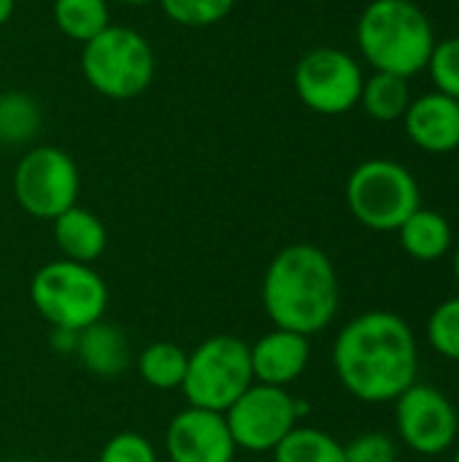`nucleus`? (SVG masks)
<instances>
[{
    "label": "nucleus",
    "mask_w": 459,
    "mask_h": 462,
    "mask_svg": "<svg viewBox=\"0 0 459 462\" xmlns=\"http://www.w3.org/2000/svg\"><path fill=\"white\" fill-rule=\"evenodd\" d=\"M14 198L32 219H57L78 203L81 173L76 160L60 146H35L14 168Z\"/></svg>",
    "instance_id": "obj_8"
},
{
    "label": "nucleus",
    "mask_w": 459,
    "mask_h": 462,
    "mask_svg": "<svg viewBox=\"0 0 459 462\" xmlns=\"http://www.w3.org/2000/svg\"><path fill=\"white\" fill-rule=\"evenodd\" d=\"M73 355L81 363V368L97 379H119L127 374L133 363L127 333L119 325H111L106 319L78 333V344Z\"/></svg>",
    "instance_id": "obj_15"
},
{
    "label": "nucleus",
    "mask_w": 459,
    "mask_h": 462,
    "mask_svg": "<svg viewBox=\"0 0 459 462\" xmlns=\"http://www.w3.org/2000/svg\"><path fill=\"white\" fill-rule=\"evenodd\" d=\"M76 344H78V333H70V330H51V346H54L60 355H73V352H76Z\"/></svg>",
    "instance_id": "obj_28"
},
{
    "label": "nucleus",
    "mask_w": 459,
    "mask_h": 462,
    "mask_svg": "<svg viewBox=\"0 0 459 462\" xmlns=\"http://www.w3.org/2000/svg\"><path fill=\"white\" fill-rule=\"evenodd\" d=\"M81 73L97 95L130 100L151 87L157 57L146 35L124 24H108L84 43Z\"/></svg>",
    "instance_id": "obj_5"
},
{
    "label": "nucleus",
    "mask_w": 459,
    "mask_h": 462,
    "mask_svg": "<svg viewBox=\"0 0 459 462\" xmlns=\"http://www.w3.org/2000/svg\"><path fill=\"white\" fill-rule=\"evenodd\" d=\"M116 3H122V5H149V3H157V0H116Z\"/></svg>",
    "instance_id": "obj_30"
},
{
    "label": "nucleus",
    "mask_w": 459,
    "mask_h": 462,
    "mask_svg": "<svg viewBox=\"0 0 459 462\" xmlns=\"http://www.w3.org/2000/svg\"><path fill=\"white\" fill-rule=\"evenodd\" d=\"M0 462H3V460H0Z\"/></svg>",
    "instance_id": "obj_33"
},
{
    "label": "nucleus",
    "mask_w": 459,
    "mask_h": 462,
    "mask_svg": "<svg viewBox=\"0 0 459 462\" xmlns=\"http://www.w3.org/2000/svg\"><path fill=\"white\" fill-rule=\"evenodd\" d=\"M260 298L273 328L311 338L338 314L341 284L335 265L314 244H289L265 268Z\"/></svg>",
    "instance_id": "obj_2"
},
{
    "label": "nucleus",
    "mask_w": 459,
    "mask_h": 462,
    "mask_svg": "<svg viewBox=\"0 0 459 462\" xmlns=\"http://www.w3.org/2000/svg\"><path fill=\"white\" fill-rule=\"evenodd\" d=\"M346 462H398V447L384 433H363L344 447Z\"/></svg>",
    "instance_id": "obj_27"
},
{
    "label": "nucleus",
    "mask_w": 459,
    "mask_h": 462,
    "mask_svg": "<svg viewBox=\"0 0 459 462\" xmlns=\"http://www.w3.org/2000/svg\"><path fill=\"white\" fill-rule=\"evenodd\" d=\"M427 341L430 346L446 357L459 363V298L444 300L427 322Z\"/></svg>",
    "instance_id": "obj_24"
},
{
    "label": "nucleus",
    "mask_w": 459,
    "mask_h": 462,
    "mask_svg": "<svg viewBox=\"0 0 459 462\" xmlns=\"http://www.w3.org/2000/svg\"><path fill=\"white\" fill-rule=\"evenodd\" d=\"M97 462H160V457H157L154 444L146 436L124 430V433L111 436L103 444Z\"/></svg>",
    "instance_id": "obj_26"
},
{
    "label": "nucleus",
    "mask_w": 459,
    "mask_h": 462,
    "mask_svg": "<svg viewBox=\"0 0 459 462\" xmlns=\"http://www.w3.org/2000/svg\"><path fill=\"white\" fill-rule=\"evenodd\" d=\"M165 16L181 27H211L225 22L235 0H157Z\"/></svg>",
    "instance_id": "obj_23"
},
{
    "label": "nucleus",
    "mask_w": 459,
    "mask_h": 462,
    "mask_svg": "<svg viewBox=\"0 0 459 462\" xmlns=\"http://www.w3.org/2000/svg\"><path fill=\"white\" fill-rule=\"evenodd\" d=\"M346 203L352 217L368 230L398 233L419 208V184L414 173L395 160H365L346 181Z\"/></svg>",
    "instance_id": "obj_7"
},
{
    "label": "nucleus",
    "mask_w": 459,
    "mask_h": 462,
    "mask_svg": "<svg viewBox=\"0 0 459 462\" xmlns=\"http://www.w3.org/2000/svg\"><path fill=\"white\" fill-rule=\"evenodd\" d=\"M252 384L249 344L238 336L219 333L189 352L181 393L189 406L225 414Z\"/></svg>",
    "instance_id": "obj_6"
},
{
    "label": "nucleus",
    "mask_w": 459,
    "mask_h": 462,
    "mask_svg": "<svg viewBox=\"0 0 459 462\" xmlns=\"http://www.w3.org/2000/svg\"><path fill=\"white\" fill-rule=\"evenodd\" d=\"M43 125L41 103L30 92L8 89L0 92V143L22 146L30 143Z\"/></svg>",
    "instance_id": "obj_19"
},
{
    "label": "nucleus",
    "mask_w": 459,
    "mask_h": 462,
    "mask_svg": "<svg viewBox=\"0 0 459 462\" xmlns=\"http://www.w3.org/2000/svg\"><path fill=\"white\" fill-rule=\"evenodd\" d=\"M235 441L225 414L187 406L165 428V455L170 462H233Z\"/></svg>",
    "instance_id": "obj_12"
},
{
    "label": "nucleus",
    "mask_w": 459,
    "mask_h": 462,
    "mask_svg": "<svg viewBox=\"0 0 459 462\" xmlns=\"http://www.w3.org/2000/svg\"><path fill=\"white\" fill-rule=\"evenodd\" d=\"M452 462H459V449H457V455H454V460H452Z\"/></svg>",
    "instance_id": "obj_32"
},
{
    "label": "nucleus",
    "mask_w": 459,
    "mask_h": 462,
    "mask_svg": "<svg viewBox=\"0 0 459 462\" xmlns=\"http://www.w3.org/2000/svg\"><path fill=\"white\" fill-rule=\"evenodd\" d=\"M51 16L57 30L78 43L92 41L111 24L108 0H54Z\"/></svg>",
    "instance_id": "obj_21"
},
{
    "label": "nucleus",
    "mask_w": 459,
    "mask_h": 462,
    "mask_svg": "<svg viewBox=\"0 0 459 462\" xmlns=\"http://www.w3.org/2000/svg\"><path fill=\"white\" fill-rule=\"evenodd\" d=\"M427 68L438 92L459 100V38H446L436 43Z\"/></svg>",
    "instance_id": "obj_25"
},
{
    "label": "nucleus",
    "mask_w": 459,
    "mask_h": 462,
    "mask_svg": "<svg viewBox=\"0 0 459 462\" xmlns=\"http://www.w3.org/2000/svg\"><path fill=\"white\" fill-rule=\"evenodd\" d=\"M400 246L409 257L419 263H436L452 249V225L444 214L430 208H417L398 230Z\"/></svg>",
    "instance_id": "obj_17"
},
{
    "label": "nucleus",
    "mask_w": 459,
    "mask_h": 462,
    "mask_svg": "<svg viewBox=\"0 0 459 462\" xmlns=\"http://www.w3.org/2000/svg\"><path fill=\"white\" fill-rule=\"evenodd\" d=\"M409 79L395 76V73H381L376 70L371 79L363 84L360 106L379 122H395L403 119L409 106H411V92H409Z\"/></svg>",
    "instance_id": "obj_20"
},
{
    "label": "nucleus",
    "mask_w": 459,
    "mask_h": 462,
    "mask_svg": "<svg viewBox=\"0 0 459 462\" xmlns=\"http://www.w3.org/2000/svg\"><path fill=\"white\" fill-rule=\"evenodd\" d=\"M51 230L62 260L92 265L95 260L103 257L108 246V230L103 219L89 208H81L78 203L65 214H60L57 219H51Z\"/></svg>",
    "instance_id": "obj_16"
},
{
    "label": "nucleus",
    "mask_w": 459,
    "mask_h": 462,
    "mask_svg": "<svg viewBox=\"0 0 459 462\" xmlns=\"http://www.w3.org/2000/svg\"><path fill=\"white\" fill-rule=\"evenodd\" d=\"M14 11H16V0H0V27L11 22Z\"/></svg>",
    "instance_id": "obj_29"
},
{
    "label": "nucleus",
    "mask_w": 459,
    "mask_h": 462,
    "mask_svg": "<svg viewBox=\"0 0 459 462\" xmlns=\"http://www.w3.org/2000/svg\"><path fill=\"white\" fill-rule=\"evenodd\" d=\"M357 43L376 70L409 79L427 68L436 32L417 3L371 0L357 22Z\"/></svg>",
    "instance_id": "obj_3"
},
{
    "label": "nucleus",
    "mask_w": 459,
    "mask_h": 462,
    "mask_svg": "<svg viewBox=\"0 0 459 462\" xmlns=\"http://www.w3.org/2000/svg\"><path fill=\"white\" fill-rule=\"evenodd\" d=\"M308 406L292 398L284 387L252 384L227 411V428L238 449L252 455L273 452L295 428Z\"/></svg>",
    "instance_id": "obj_9"
},
{
    "label": "nucleus",
    "mask_w": 459,
    "mask_h": 462,
    "mask_svg": "<svg viewBox=\"0 0 459 462\" xmlns=\"http://www.w3.org/2000/svg\"><path fill=\"white\" fill-rule=\"evenodd\" d=\"M273 462H346L344 444L319 428H295L273 452Z\"/></svg>",
    "instance_id": "obj_22"
},
{
    "label": "nucleus",
    "mask_w": 459,
    "mask_h": 462,
    "mask_svg": "<svg viewBox=\"0 0 459 462\" xmlns=\"http://www.w3.org/2000/svg\"><path fill=\"white\" fill-rule=\"evenodd\" d=\"M187 357L189 352H184L179 344L154 341L138 355L135 368L143 384L160 393H170V390H181V382L187 374Z\"/></svg>",
    "instance_id": "obj_18"
},
{
    "label": "nucleus",
    "mask_w": 459,
    "mask_h": 462,
    "mask_svg": "<svg viewBox=\"0 0 459 462\" xmlns=\"http://www.w3.org/2000/svg\"><path fill=\"white\" fill-rule=\"evenodd\" d=\"M454 279H457L459 284V244L454 246Z\"/></svg>",
    "instance_id": "obj_31"
},
{
    "label": "nucleus",
    "mask_w": 459,
    "mask_h": 462,
    "mask_svg": "<svg viewBox=\"0 0 459 462\" xmlns=\"http://www.w3.org/2000/svg\"><path fill=\"white\" fill-rule=\"evenodd\" d=\"M249 352H252L254 382L268 387H284V390L306 374L311 360L308 338L279 328H273L260 341H254Z\"/></svg>",
    "instance_id": "obj_13"
},
{
    "label": "nucleus",
    "mask_w": 459,
    "mask_h": 462,
    "mask_svg": "<svg viewBox=\"0 0 459 462\" xmlns=\"http://www.w3.org/2000/svg\"><path fill=\"white\" fill-rule=\"evenodd\" d=\"M333 368L344 390L357 401L395 403L417 384V336L392 311H365L341 328L333 344Z\"/></svg>",
    "instance_id": "obj_1"
},
{
    "label": "nucleus",
    "mask_w": 459,
    "mask_h": 462,
    "mask_svg": "<svg viewBox=\"0 0 459 462\" xmlns=\"http://www.w3.org/2000/svg\"><path fill=\"white\" fill-rule=\"evenodd\" d=\"M108 298V284L92 265L62 257L41 265L30 279V303L51 330H87L106 319Z\"/></svg>",
    "instance_id": "obj_4"
},
{
    "label": "nucleus",
    "mask_w": 459,
    "mask_h": 462,
    "mask_svg": "<svg viewBox=\"0 0 459 462\" xmlns=\"http://www.w3.org/2000/svg\"><path fill=\"white\" fill-rule=\"evenodd\" d=\"M292 81L306 108L322 116H341L360 106L365 76L360 62L344 49L319 46L300 57Z\"/></svg>",
    "instance_id": "obj_10"
},
{
    "label": "nucleus",
    "mask_w": 459,
    "mask_h": 462,
    "mask_svg": "<svg viewBox=\"0 0 459 462\" xmlns=\"http://www.w3.org/2000/svg\"><path fill=\"white\" fill-rule=\"evenodd\" d=\"M395 422L403 444L425 457L444 455L459 436L454 403L430 384H411L395 401Z\"/></svg>",
    "instance_id": "obj_11"
},
{
    "label": "nucleus",
    "mask_w": 459,
    "mask_h": 462,
    "mask_svg": "<svg viewBox=\"0 0 459 462\" xmlns=\"http://www.w3.org/2000/svg\"><path fill=\"white\" fill-rule=\"evenodd\" d=\"M403 125L419 149L430 154L454 152L459 146V100L444 92L422 95L411 100Z\"/></svg>",
    "instance_id": "obj_14"
}]
</instances>
